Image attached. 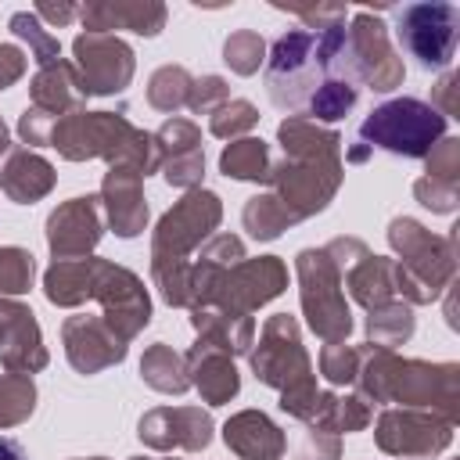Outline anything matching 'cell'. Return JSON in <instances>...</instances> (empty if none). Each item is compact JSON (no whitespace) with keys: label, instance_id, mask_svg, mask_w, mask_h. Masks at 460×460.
Here are the masks:
<instances>
[{"label":"cell","instance_id":"cell-1","mask_svg":"<svg viewBox=\"0 0 460 460\" xmlns=\"http://www.w3.org/2000/svg\"><path fill=\"white\" fill-rule=\"evenodd\" d=\"M359 86L345 18L291 29L270 50L266 93L284 111L338 122L359 101Z\"/></svg>","mask_w":460,"mask_h":460},{"label":"cell","instance_id":"cell-2","mask_svg":"<svg viewBox=\"0 0 460 460\" xmlns=\"http://www.w3.org/2000/svg\"><path fill=\"white\" fill-rule=\"evenodd\" d=\"M442 133H446V115L417 97L388 101L374 108L359 126V140L367 147H381V151L406 155V158L428 155Z\"/></svg>","mask_w":460,"mask_h":460},{"label":"cell","instance_id":"cell-3","mask_svg":"<svg viewBox=\"0 0 460 460\" xmlns=\"http://www.w3.org/2000/svg\"><path fill=\"white\" fill-rule=\"evenodd\" d=\"M395 36L420 68H446L460 36V7L453 4H410L395 14Z\"/></svg>","mask_w":460,"mask_h":460},{"label":"cell","instance_id":"cell-4","mask_svg":"<svg viewBox=\"0 0 460 460\" xmlns=\"http://www.w3.org/2000/svg\"><path fill=\"white\" fill-rule=\"evenodd\" d=\"M298 273H302V284H305L302 288V305L309 313V327L327 341L345 338L352 320H349V309L338 295V273L327 262V252H302L298 255Z\"/></svg>","mask_w":460,"mask_h":460},{"label":"cell","instance_id":"cell-5","mask_svg":"<svg viewBox=\"0 0 460 460\" xmlns=\"http://www.w3.org/2000/svg\"><path fill=\"white\" fill-rule=\"evenodd\" d=\"M86 93H119L133 75V50L111 32H83L72 43Z\"/></svg>","mask_w":460,"mask_h":460},{"label":"cell","instance_id":"cell-6","mask_svg":"<svg viewBox=\"0 0 460 460\" xmlns=\"http://www.w3.org/2000/svg\"><path fill=\"white\" fill-rule=\"evenodd\" d=\"M219 223V198L208 190H194L187 194L172 212H165V219L158 223L155 234V259H172L180 262L183 252H190L212 226Z\"/></svg>","mask_w":460,"mask_h":460},{"label":"cell","instance_id":"cell-7","mask_svg":"<svg viewBox=\"0 0 460 460\" xmlns=\"http://www.w3.org/2000/svg\"><path fill=\"white\" fill-rule=\"evenodd\" d=\"M349 47H352V61H356V72L363 83H370L377 93H388L402 83V61L395 58V50L388 47V36H385V25L359 11L352 18V29H349Z\"/></svg>","mask_w":460,"mask_h":460},{"label":"cell","instance_id":"cell-8","mask_svg":"<svg viewBox=\"0 0 460 460\" xmlns=\"http://www.w3.org/2000/svg\"><path fill=\"white\" fill-rule=\"evenodd\" d=\"M284 266L273 259V255H266V259H255V262H244V266H237L226 280H219L216 288H226L223 295H216L226 309H230V316H244L248 309H255V305H262V302H270L273 295H280V288H284ZM208 295V298H212Z\"/></svg>","mask_w":460,"mask_h":460},{"label":"cell","instance_id":"cell-9","mask_svg":"<svg viewBox=\"0 0 460 460\" xmlns=\"http://www.w3.org/2000/svg\"><path fill=\"white\" fill-rule=\"evenodd\" d=\"M97 198H72L68 205H61L50 219H47V237H50V252L58 259L79 255L86 248L97 244L101 237V219H97Z\"/></svg>","mask_w":460,"mask_h":460},{"label":"cell","instance_id":"cell-10","mask_svg":"<svg viewBox=\"0 0 460 460\" xmlns=\"http://www.w3.org/2000/svg\"><path fill=\"white\" fill-rule=\"evenodd\" d=\"M79 18L90 32L133 29L140 36H155L165 25V7L162 4H86L79 7Z\"/></svg>","mask_w":460,"mask_h":460},{"label":"cell","instance_id":"cell-11","mask_svg":"<svg viewBox=\"0 0 460 460\" xmlns=\"http://www.w3.org/2000/svg\"><path fill=\"white\" fill-rule=\"evenodd\" d=\"M223 438L226 446L244 456V460H277L284 453V435L273 428L270 417L248 410V413H237L234 420H226L223 428Z\"/></svg>","mask_w":460,"mask_h":460},{"label":"cell","instance_id":"cell-12","mask_svg":"<svg viewBox=\"0 0 460 460\" xmlns=\"http://www.w3.org/2000/svg\"><path fill=\"white\" fill-rule=\"evenodd\" d=\"M104 194L111 198L108 216H111L115 234H122V237L140 234V226L147 219V205L140 198V172L137 169H111V176L104 183Z\"/></svg>","mask_w":460,"mask_h":460},{"label":"cell","instance_id":"cell-13","mask_svg":"<svg viewBox=\"0 0 460 460\" xmlns=\"http://www.w3.org/2000/svg\"><path fill=\"white\" fill-rule=\"evenodd\" d=\"M83 97H86L83 79H79L75 68L65 65L61 58H58L54 65H43L40 75L32 79V101H36V111H43V115H50V119H54V111H65V108L79 104Z\"/></svg>","mask_w":460,"mask_h":460},{"label":"cell","instance_id":"cell-14","mask_svg":"<svg viewBox=\"0 0 460 460\" xmlns=\"http://www.w3.org/2000/svg\"><path fill=\"white\" fill-rule=\"evenodd\" d=\"M50 183H54V169L43 158L25 155V151H14L11 162L0 169V187L14 201H22V205L32 201V198H40V194H47Z\"/></svg>","mask_w":460,"mask_h":460},{"label":"cell","instance_id":"cell-15","mask_svg":"<svg viewBox=\"0 0 460 460\" xmlns=\"http://www.w3.org/2000/svg\"><path fill=\"white\" fill-rule=\"evenodd\" d=\"M190 363H194V385L205 392L208 402H226L237 392V370L223 352H208L198 341V349L190 352Z\"/></svg>","mask_w":460,"mask_h":460},{"label":"cell","instance_id":"cell-16","mask_svg":"<svg viewBox=\"0 0 460 460\" xmlns=\"http://www.w3.org/2000/svg\"><path fill=\"white\" fill-rule=\"evenodd\" d=\"M219 169L234 180H266L270 169H266V144L262 140H237L223 151L219 158Z\"/></svg>","mask_w":460,"mask_h":460},{"label":"cell","instance_id":"cell-17","mask_svg":"<svg viewBox=\"0 0 460 460\" xmlns=\"http://www.w3.org/2000/svg\"><path fill=\"white\" fill-rule=\"evenodd\" d=\"M140 370H144V381L155 385L158 392H183L190 385V377H183L187 370H183L180 356H172V349H165V345H155L144 356Z\"/></svg>","mask_w":460,"mask_h":460},{"label":"cell","instance_id":"cell-18","mask_svg":"<svg viewBox=\"0 0 460 460\" xmlns=\"http://www.w3.org/2000/svg\"><path fill=\"white\" fill-rule=\"evenodd\" d=\"M288 223H295V216L284 208L280 198H252L248 208H244V226H248V234L259 237V241L277 237Z\"/></svg>","mask_w":460,"mask_h":460},{"label":"cell","instance_id":"cell-19","mask_svg":"<svg viewBox=\"0 0 460 460\" xmlns=\"http://www.w3.org/2000/svg\"><path fill=\"white\" fill-rule=\"evenodd\" d=\"M190 83H194V79L187 75V68H180V65H165V68H158V72L151 75L147 97H151V104H155V108L172 111V108H180V104L187 101Z\"/></svg>","mask_w":460,"mask_h":460},{"label":"cell","instance_id":"cell-20","mask_svg":"<svg viewBox=\"0 0 460 460\" xmlns=\"http://www.w3.org/2000/svg\"><path fill=\"white\" fill-rule=\"evenodd\" d=\"M11 32L14 36H22V40H29V47H32V58L40 61V68L43 65H54L58 61V54H61V43L40 25V18L32 14V11H18V14H11Z\"/></svg>","mask_w":460,"mask_h":460},{"label":"cell","instance_id":"cell-21","mask_svg":"<svg viewBox=\"0 0 460 460\" xmlns=\"http://www.w3.org/2000/svg\"><path fill=\"white\" fill-rule=\"evenodd\" d=\"M262 54H266V43H262V36L252 32V29L234 32V36L226 40V47H223V61H226L234 72H241V75H252V72L262 65Z\"/></svg>","mask_w":460,"mask_h":460},{"label":"cell","instance_id":"cell-22","mask_svg":"<svg viewBox=\"0 0 460 460\" xmlns=\"http://www.w3.org/2000/svg\"><path fill=\"white\" fill-rule=\"evenodd\" d=\"M36 388L29 377H4L0 381V424H18L32 413Z\"/></svg>","mask_w":460,"mask_h":460},{"label":"cell","instance_id":"cell-23","mask_svg":"<svg viewBox=\"0 0 460 460\" xmlns=\"http://www.w3.org/2000/svg\"><path fill=\"white\" fill-rule=\"evenodd\" d=\"M32 280V255L22 248H0V291L22 295Z\"/></svg>","mask_w":460,"mask_h":460},{"label":"cell","instance_id":"cell-24","mask_svg":"<svg viewBox=\"0 0 460 460\" xmlns=\"http://www.w3.org/2000/svg\"><path fill=\"white\" fill-rule=\"evenodd\" d=\"M255 108L248 101H230V104H219L216 115H212V133L216 137H226V133H237V129H248L255 122Z\"/></svg>","mask_w":460,"mask_h":460},{"label":"cell","instance_id":"cell-25","mask_svg":"<svg viewBox=\"0 0 460 460\" xmlns=\"http://www.w3.org/2000/svg\"><path fill=\"white\" fill-rule=\"evenodd\" d=\"M320 367H323V374H327L331 381H352V377L359 374V370H356V352H349V349H341V345L323 349Z\"/></svg>","mask_w":460,"mask_h":460},{"label":"cell","instance_id":"cell-26","mask_svg":"<svg viewBox=\"0 0 460 460\" xmlns=\"http://www.w3.org/2000/svg\"><path fill=\"white\" fill-rule=\"evenodd\" d=\"M223 97H226V83H223L219 75H205V79H194V83H190L187 104H190L194 111H201V108H208L212 101H223Z\"/></svg>","mask_w":460,"mask_h":460},{"label":"cell","instance_id":"cell-27","mask_svg":"<svg viewBox=\"0 0 460 460\" xmlns=\"http://www.w3.org/2000/svg\"><path fill=\"white\" fill-rule=\"evenodd\" d=\"M25 72V54L18 47H0V90H7Z\"/></svg>","mask_w":460,"mask_h":460},{"label":"cell","instance_id":"cell-28","mask_svg":"<svg viewBox=\"0 0 460 460\" xmlns=\"http://www.w3.org/2000/svg\"><path fill=\"white\" fill-rule=\"evenodd\" d=\"M32 14H36V18H47V22H72V18L79 14V7H68V4H61V7H54V4H36Z\"/></svg>","mask_w":460,"mask_h":460},{"label":"cell","instance_id":"cell-29","mask_svg":"<svg viewBox=\"0 0 460 460\" xmlns=\"http://www.w3.org/2000/svg\"><path fill=\"white\" fill-rule=\"evenodd\" d=\"M0 460H25V449L14 438H4L0 435Z\"/></svg>","mask_w":460,"mask_h":460},{"label":"cell","instance_id":"cell-30","mask_svg":"<svg viewBox=\"0 0 460 460\" xmlns=\"http://www.w3.org/2000/svg\"><path fill=\"white\" fill-rule=\"evenodd\" d=\"M7 151V129H4V122H0V155Z\"/></svg>","mask_w":460,"mask_h":460},{"label":"cell","instance_id":"cell-31","mask_svg":"<svg viewBox=\"0 0 460 460\" xmlns=\"http://www.w3.org/2000/svg\"><path fill=\"white\" fill-rule=\"evenodd\" d=\"M97 460H101V456H97Z\"/></svg>","mask_w":460,"mask_h":460}]
</instances>
